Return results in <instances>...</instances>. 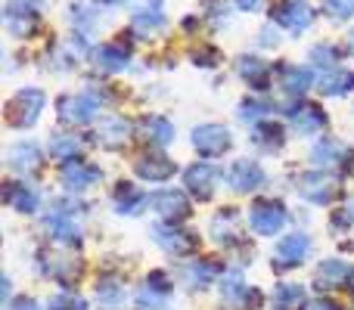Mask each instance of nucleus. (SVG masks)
I'll return each instance as SVG.
<instances>
[{
    "mask_svg": "<svg viewBox=\"0 0 354 310\" xmlns=\"http://www.w3.org/2000/svg\"><path fill=\"white\" fill-rule=\"evenodd\" d=\"M44 103H47V97H44L37 87H25V90H19L16 97L10 99V106H6V112H10V124L12 128H31V124L41 118Z\"/></svg>",
    "mask_w": 354,
    "mask_h": 310,
    "instance_id": "1",
    "label": "nucleus"
},
{
    "mask_svg": "<svg viewBox=\"0 0 354 310\" xmlns=\"http://www.w3.org/2000/svg\"><path fill=\"white\" fill-rule=\"evenodd\" d=\"M249 226L255 236H277L286 226V208L274 199H261L249 208Z\"/></svg>",
    "mask_w": 354,
    "mask_h": 310,
    "instance_id": "2",
    "label": "nucleus"
},
{
    "mask_svg": "<svg viewBox=\"0 0 354 310\" xmlns=\"http://www.w3.org/2000/svg\"><path fill=\"white\" fill-rule=\"evenodd\" d=\"M56 109H59L62 124H87L97 118L100 99L93 93H66V97H59Z\"/></svg>",
    "mask_w": 354,
    "mask_h": 310,
    "instance_id": "3",
    "label": "nucleus"
},
{
    "mask_svg": "<svg viewBox=\"0 0 354 310\" xmlns=\"http://www.w3.org/2000/svg\"><path fill=\"white\" fill-rule=\"evenodd\" d=\"M299 195L314 205H330L339 195V180L333 174H324V171H308V174L299 177Z\"/></svg>",
    "mask_w": 354,
    "mask_h": 310,
    "instance_id": "4",
    "label": "nucleus"
},
{
    "mask_svg": "<svg viewBox=\"0 0 354 310\" xmlns=\"http://www.w3.org/2000/svg\"><path fill=\"white\" fill-rule=\"evenodd\" d=\"M193 146L199 155L205 158H218L224 155L227 149L233 146V137L230 130L224 128V124H199V128L193 130Z\"/></svg>",
    "mask_w": 354,
    "mask_h": 310,
    "instance_id": "5",
    "label": "nucleus"
},
{
    "mask_svg": "<svg viewBox=\"0 0 354 310\" xmlns=\"http://www.w3.org/2000/svg\"><path fill=\"white\" fill-rule=\"evenodd\" d=\"M270 16H274L277 25H283V28L292 31V35L311 28V22H314V12L305 0H280V3L270 10Z\"/></svg>",
    "mask_w": 354,
    "mask_h": 310,
    "instance_id": "6",
    "label": "nucleus"
},
{
    "mask_svg": "<svg viewBox=\"0 0 354 310\" xmlns=\"http://www.w3.org/2000/svg\"><path fill=\"white\" fill-rule=\"evenodd\" d=\"M308 251H311V239H308L305 233H289V236H283L274 249V267L277 270L299 267V264L308 258Z\"/></svg>",
    "mask_w": 354,
    "mask_h": 310,
    "instance_id": "7",
    "label": "nucleus"
},
{
    "mask_svg": "<svg viewBox=\"0 0 354 310\" xmlns=\"http://www.w3.org/2000/svg\"><path fill=\"white\" fill-rule=\"evenodd\" d=\"M183 186L196 195L199 202L212 199L214 195V186H218V168H212L208 162H196L183 171Z\"/></svg>",
    "mask_w": 354,
    "mask_h": 310,
    "instance_id": "8",
    "label": "nucleus"
},
{
    "mask_svg": "<svg viewBox=\"0 0 354 310\" xmlns=\"http://www.w3.org/2000/svg\"><path fill=\"white\" fill-rule=\"evenodd\" d=\"M44 226H47L50 239H56L59 245H78L81 242V226L75 224L72 211H68V208H62V205L44 217Z\"/></svg>",
    "mask_w": 354,
    "mask_h": 310,
    "instance_id": "9",
    "label": "nucleus"
},
{
    "mask_svg": "<svg viewBox=\"0 0 354 310\" xmlns=\"http://www.w3.org/2000/svg\"><path fill=\"white\" fill-rule=\"evenodd\" d=\"M41 270L50 276V280L68 286V282L81 273V264H78V258L66 255V251H44L41 255Z\"/></svg>",
    "mask_w": 354,
    "mask_h": 310,
    "instance_id": "10",
    "label": "nucleus"
},
{
    "mask_svg": "<svg viewBox=\"0 0 354 310\" xmlns=\"http://www.w3.org/2000/svg\"><path fill=\"white\" fill-rule=\"evenodd\" d=\"M227 183H230L236 193H252V189H258L264 183V171L258 162H252V158H236V162L230 164V171H227Z\"/></svg>",
    "mask_w": 354,
    "mask_h": 310,
    "instance_id": "11",
    "label": "nucleus"
},
{
    "mask_svg": "<svg viewBox=\"0 0 354 310\" xmlns=\"http://www.w3.org/2000/svg\"><path fill=\"white\" fill-rule=\"evenodd\" d=\"M149 208H153L159 217L165 220H183L189 214V202L183 193H177V189H159V193L149 195Z\"/></svg>",
    "mask_w": 354,
    "mask_h": 310,
    "instance_id": "12",
    "label": "nucleus"
},
{
    "mask_svg": "<svg viewBox=\"0 0 354 310\" xmlns=\"http://www.w3.org/2000/svg\"><path fill=\"white\" fill-rule=\"evenodd\" d=\"M153 239L171 255H187L196 249V236L187 230H177L174 224H156L153 226Z\"/></svg>",
    "mask_w": 354,
    "mask_h": 310,
    "instance_id": "13",
    "label": "nucleus"
},
{
    "mask_svg": "<svg viewBox=\"0 0 354 310\" xmlns=\"http://www.w3.org/2000/svg\"><path fill=\"white\" fill-rule=\"evenodd\" d=\"M289 124H292L295 134L311 137V134H320V130H324L326 115L320 112V106L301 103V106H292V109H289Z\"/></svg>",
    "mask_w": 354,
    "mask_h": 310,
    "instance_id": "14",
    "label": "nucleus"
},
{
    "mask_svg": "<svg viewBox=\"0 0 354 310\" xmlns=\"http://www.w3.org/2000/svg\"><path fill=\"white\" fill-rule=\"evenodd\" d=\"M100 177H103V171H100L97 164L68 162L66 168H62V186L72 189V193H84V189H91Z\"/></svg>",
    "mask_w": 354,
    "mask_h": 310,
    "instance_id": "15",
    "label": "nucleus"
},
{
    "mask_svg": "<svg viewBox=\"0 0 354 310\" xmlns=\"http://www.w3.org/2000/svg\"><path fill=\"white\" fill-rule=\"evenodd\" d=\"M128 140H131V122H124L122 115H109L100 122L97 143L103 149H122V146H128Z\"/></svg>",
    "mask_w": 354,
    "mask_h": 310,
    "instance_id": "16",
    "label": "nucleus"
},
{
    "mask_svg": "<svg viewBox=\"0 0 354 310\" xmlns=\"http://www.w3.org/2000/svg\"><path fill=\"white\" fill-rule=\"evenodd\" d=\"M134 168H137V174H140L143 180H149V183H165V180H171L174 177V162L168 155H162V153L140 155Z\"/></svg>",
    "mask_w": 354,
    "mask_h": 310,
    "instance_id": "17",
    "label": "nucleus"
},
{
    "mask_svg": "<svg viewBox=\"0 0 354 310\" xmlns=\"http://www.w3.org/2000/svg\"><path fill=\"white\" fill-rule=\"evenodd\" d=\"M351 276H354V270H351V264H345V261H324L317 267V286L320 289H348V282H351Z\"/></svg>",
    "mask_w": 354,
    "mask_h": 310,
    "instance_id": "18",
    "label": "nucleus"
},
{
    "mask_svg": "<svg viewBox=\"0 0 354 310\" xmlns=\"http://www.w3.org/2000/svg\"><path fill=\"white\" fill-rule=\"evenodd\" d=\"M317 90L324 97H348L354 90V72H348V68H330V72L320 75Z\"/></svg>",
    "mask_w": 354,
    "mask_h": 310,
    "instance_id": "19",
    "label": "nucleus"
},
{
    "mask_svg": "<svg viewBox=\"0 0 354 310\" xmlns=\"http://www.w3.org/2000/svg\"><path fill=\"white\" fill-rule=\"evenodd\" d=\"M6 162H10V168L19 171V174H31V171H37V164H41V149L31 140H22V143H16V146H10Z\"/></svg>",
    "mask_w": 354,
    "mask_h": 310,
    "instance_id": "20",
    "label": "nucleus"
},
{
    "mask_svg": "<svg viewBox=\"0 0 354 310\" xmlns=\"http://www.w3.org/2000/svg\"><path fill=\"white\" fill-rule=\"evenodd\" d=\"M140 130H143V140L153 143V146H168V143H174V124L168 122L165 115H147L140 122Z\"/></svg>",
    "mask_w": 354,
    "mask_h": 310,
    "instance_id": "21",
    "label": "nucleus"
},
{
    "mask_svg": "<svg viewBox=\"0 0 354 310\" xmlns=\"http://www.w3.org/2000/svg\"><path fill=\"white\" fill-rule=\"evenodd\" d=\"M3 202L19 214L37 211V193H35V186H25V183H10L3 189Z\"/></svg>",
    "mask_w": 354,
    "mask_h": 310,
    "instance_id": "22",
    "label": "nucleus"
},
{
    "mask_svg": "<svg viewBox=\"0 0 354 310\" xmlns=\"http://www.w3.org/2000/svg\"><path fill=\"white\" fill-rule=\"evenodd\" d=\"M112 199H115L118 214H140V208L149 205V195H143L134 183H118V189H115Z\"/></svg>",
    "mask_w": 354,
    "mask_h": 310,
    "instance_id": "23",
    "label": "nucleus"
},
{
    "mask_svg": "<svg viewBox=\"0 0 354 310\" xmlns=\"http://www.w3.org/2000/svg\"><path fill=\"white\" fill-rule=\"evenodd\" d=\"M280 87L286 93H305L308 87H311V72H308L305 66H283L280 68Z\"/></svg>",
    "mask_w": 354,
    "mask_h": 310,
    "instance_id": "24",
    "label": "nucleus"
},
{
    "mask_svg": "<svg viewBox=\"0 0 354 310\" xmlns=\"http://www.w3.org/2000/svg\"><path fill=\"white\" fill-rule=\"evenodd\" d=\"M50 158H56V162H75V155L81 153V140L75 134H56L50 137V146H47Z\"/></svg>",
    "mask_w": 354,
    "mask_h": 310,
    "instance_id": "25",
    "label": "nucleus"
},
{
    "mask_svg": "<svg viewBox=\"0 0 354 310\" xmlns=\"http://www.w3.org/2000/svg\"><path fill=\"white\" fill-rule=\"evenodd\" d=\"M221 298H224V304L236 307V304H245L249 301V286L243 282V273H227L224 282H221Z\"/></svg>",
    "mask_w": 354,
    "mask_h": 310,
    "instance_id": "26",
    "label": "nucleus"
},
{
    "mask_svg": "<svg viewBox=\"0 0 354 310\" xmlns=\"http://www.w3.org/2000/svg\"><path fill=\"white\" fill-rule=\"evenodd\" d=\"M93 62H97V68H106V72H122L128 66V50L115 47V43H103L93 53Z\"/></svg>",
    "mask_w": 354,
    "mask_h": 310,
    "instance_id": "27",
    "label": "nucleus"
},
{
    "mask_svg": "<svg viewBox=\"0 0 354 310\" xmlns=\"http://www.w3.org/2000/svg\"><path fill=\"white\" fill-rule=\"evenodd\" d=\"M274 304L280 310H299L301 304H308L305 286H299V282H283L274 292Z\"/></svg>",
    "mask_w": 354,
    "mask_h": 310,
    "instance_id": "28",
    "label": "nucleus"
},
{
    "mask_svg": "<svg viewBox=\"0 0 354 310\" xmlns=\"http://www.w3.org/2000/svg\"><path fill=\"white\" fill-rule=\"evenodd\" d=\"M252 143H255L258 149H268V153H274V149L283 146V128L274 122H264V124H255V130H252Z\"/></svg>",
    "mask_w": 354,
    "mask_h": 310,
    "instance_id": "29",
    "label": "nucleus"
},
{
    "mask_svg": "<svg viewBox=\"0 0 354 310\" xmlns=\"http://www.w3.org/2000/svg\"><path fill=\"white\" fill-rule=\"evenodd\" d=\"M214 273H218V267L208 261H189L187 267H183V280H187V286H193V289H205L208 282L214 280Z\"/></svg>",
    "mask_w": 354,
    "mask_h": 310,
    "instance_id": "30",
    "label": "nucleus"
},
{
    "mask_svg": "<svg viewBox=\"0 0 354 310\" xmlns=\"http://www.w3.org/2000/svg\"><path fill=\"white\" fill-rule=\"evenodd\" d=\"M239 75H243L252 87L261 90V87L268 84V78H270V68L264 66L261 59H255V56H243V59H239Z\"/></svg>",
    "mask_w": 354,
    "mask_h": 310,
    "instance_id": "31",
    "label": "nucleus"
},
{
    "mask_svg": "<svg viewBox=\"0 0 354 310\" xmlns=\"http://www.w3.org/2000/svg\"><path fill=\"white\" fill-rule=\"evenodd\" d=\"M311 158H314V164H324V168H330V164H336L339 158H342V143H336V140H330V137H324V140L314 143Z\"/></svg>",
    "mask_w": 354,
    "mask_h": 310,
    "instance_id": "32",
    "label": "nucleus"
},
{
    "mask_svg": "<svg viewBox=\"0 0 354 310\" xmlns=\"http://www.w3.org/2000/svg\"><path fill=\"white\" fill-rule=\"evenodd\" d=\"M97 301H100V307L115 310L124 301V289L118 286V280H100L97 282Z\"/></svg>",
    "mask_w": 354,
    "mask_h": 310,
    "instance_id": "33",
    "label": "nucleus"
},
{
    "mask_svg": "<svg viewBox=\"0 0 354 310\" xmlns=\"http://www.w3.org/2000/svg\"><path fill=\"white\" fill-rule=\"evenodd\" d=\"M134 28H137V35H143V37H149V35H156V31H162L165 28V16H162L159 10H137L134 12Z\"/></svg>",
    "mask_w": 354,
    "mask_h": 310,
    "instance_id": "34",
    "label": "nucleus"
},
{
    "mask_svg": "<svg viewBox=\"0 0 354 310\" xmlns=\"http://www.w3.org/2000/svg\"><path fill=\"white\" fill-rule=\"evenodd\" d=\"M41 3L37 0H6V22H16V19H28L35 22Z\"/></svg>",
    "mask_w": 354,
    "mask_h": 310,
    "instance_id": "35",
    "label": "nucleus"
},
{
    "mask_svg": "<svg viewBox=\"0 0 354 310\" xmlns=\"http://www.w3.org/2000/svg\"><path fill=\"white\" fill-rule=\"evenodd\" d=\"M165 298H168V295H162V292H156V289L143 286L140 292H137L134 304H137V310H162V307H165Z\"/></svg>",
    "mask_w": 354,
    "mask_h": 310,
    "instance_id": "36",
    "label": "nucleus"
},
{
    "mask_svg": "<svg viewBox=\"0 0 354 310\" xmlns=\"http://www.w3.org/2000/svg\"><path fill=\"white\" fill-rule=\"evenodd\" d=\"M50 310H87V301L75 292H62L50 301Z\"/></svg>",
    "mask_w": 354,
    "mask_h": 310,
    "instance_id": "37",
    "label": "nucleus"
},
{
    "mask_svg": "<svg viewBox=\"0 0 354 310\" xmlns=\"http://www.w3.org/2000/svg\"><path fill=\"white\" fill-rule=\"evenodd\" d=\"M324 12L330 19H351L354 16V0H324Z\"/></svg>",
    "mask_w": 354,
    "mask_h": 310,
    "instance_id": "38",
    "label": "nucleus"
},
{
    "mask_svg": "<svg viewBox=\"0 0 354 310\" xmlns=\"http://www.w3.org/2000/svg\"><path fill=\"white\" fill-rule=\"evenodd\" d=\"M342 226H354V202H351V208H339L333 214V230L342 233Z\"/></svg>",
    "mask_w": 354,
    "mask_h": 310,
    "instance_id": "39",
    "label": "nucleus"
},
{
    "mask_svg": "<svg viewBox=\"0 0 354 310\" xmlns=\"http://www.w3.org/2000/svg\"><path fill=\"white\" fill-rule=\"evenodd\" d=\"M261 115H264L261 103H243L239 106V122H258Z\"/></svg>",
    "mask_w": 354,
    "mask_h": 310,
    "instance_id": "40",
    "label": "nucleus"
},
{
    "mask_svg": "<svg viewBox=\"0 0 354 310\" xmlns=\"http://www.w3.org/2000/svg\"><path fill=\"white\" fill-rule=\"evenodd\" d=\"M311 59H324V66H333V62H336V50H333L330 43H326V47H314Z\"/></svg>",
    "mask_w": 354,
    "mask_h": 310,
    "instance_id": "41",
    "label": "nucleus"
},
{
    "mask_svg": "<svg viewBox=\"0 0 354 310\" xmlns=\"http://www.w3.org/2000/svg\"><path fill=\"white\" fill-rule=\"evenodd\" d=\"M308 310H339V307L333 304L330 298H320V301H311V304H308Z\"/></svg>",
    "mask_w": 354,
    "mask_h": 310,
    "instance_id": "42",
    "label": "nucleus"
},
{
    "mask_svg": "<svg viewBox=\"0 0 354 310\" xmlns=\"http://www.w3.org/2000/svg\"><path fill=\"white\" fill-rule=\"evenodd\" d=\"M6 310H37V304H35V301H31V298H19L16 304H10Z\"/></svg>",
    "mask_w": 354,
    "mask_h": 310,
    "instance_id": "43",
    "label": "nucleus"
},
{
    "mask_svg": "<svg viewBox=\"0 0 354 310\" xmlns=\"http://www.w3.org/2000/svg\"><path fill=\"white\" fill-rule=\"evenodd\" d=\"M236 6H239L243 12H255L258 6H261V0H236Z\"/></svg>",
    "mask_w": 354,
    "mask_h": 310,
    "instance_id": "44",
    "label": "nucleus"
},
{
    "mask_svg": "<svg viewBox=\"0 0 354 310\" xmlns=\"http://www.w3.org/2000/svg\"><path fill=\"white\" fill-rule=\"evenodd\" d=\"M348 50H351V53H354V31H351V35H348Z\"/></svg>",
    "mask_w": 354,
    "mask_h": 310,
    "instance_id": "45",
    "label": "nucleus"
},
{
    "mask_svg": "<svg viewBox=\"0 0 354 310\" xmlns=\"http://www.w3.org/2000/svg\"><path fill=\"white\" fill-rule=\"evenodd\" d=\"M100 3H106V6H115V3H122V0H100Z\"/></svg>",
    "mask_w": 354,
    "mask_h": 310,
    "instance_id": "46",
    "label": "nucleus"
}]
</instances>
